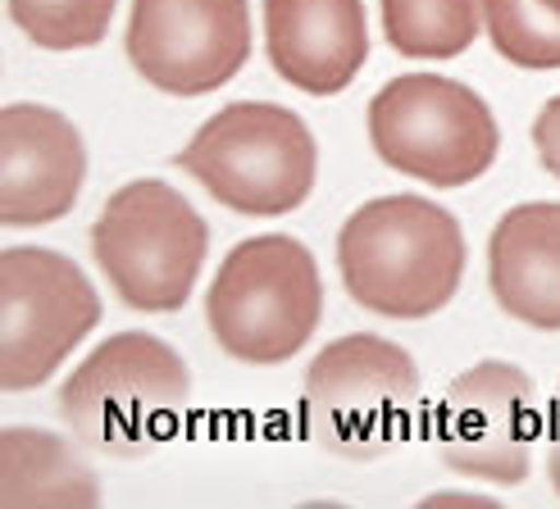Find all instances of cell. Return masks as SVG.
I'll return each mask as SVG.
<instances>
[{
  "label": "cell",
  "instance_id": "obj_14",
  "mask_svg": "<svg viewBox=\"0 0 560 509\" xmlns=\"http://www.w3.org/2000/svg\"><path fill=\"white\" fill-rule=\"evenodd\" d=\"M101 483L78 450L46 428H5L0 437V509H88Z\"/></svg>",
  "mask_w": 560,
  "mask_h": 509
},
{
  "label": "cell",
  "instance_id": "obj_19",
  "mask_svg": "<svg viewBox=\"0 0 560 509\" xmlns=\"http://www.w3.org/2000/svg\"><path fill=\"white\" fill-rule=\"evenodd\" d=\"M547 473H551V487L560 496V391H556L551 418H547Z\"/></svg>",
  "mask_w": 560,
  "mask_h": 509
},
{
  "label": "cell",
  "instance_id": "obj_9",
  "mask_svg": "<svg viewBox=\"0 0 560 509\" xmlns=\"http://www.w3.org/2000/svg\"><path fill=\"white\" fill-rule=\"evenodd\" d=\"M433 433L446 469L520 487L538 441V382L506 359L474 364L446 387Z\"/></svg>",
  "mask_w": 560,
  "mask_h": 509
},
{
  "label": "cell",
  "instance_id": "obj_17",
  "mask_svg": "<svg viewBox=\"0 0 560 509\" xmlns=\"http://www.w3.org/2000/svg\"><path fill=\"white\" fill-rule=\"evenodd\" d=\"M115 0H10L19 33L42 50H88L105 42Z\"/></svg>",
  "mask_w": 560,
  "mask_h": 509
},
{
  "label": "cell",
  "instance_id": "obj_16",
  "mask_svg": "<svg viewBox=\"0 0 560 509\" xmlns=\"http://www.w3.org/2000/svg\"><path fill=\"white\" fill-rule=\"evenodd\" d=\"M501 60L520 69H560V0H479Z\"/></svg>",
  "mask_w": 560,
  "mask_h": 509
},
{
  "label": "cell",
  "instance_id": "obj_15",
  "mask_svg": "<svg viewBox=\"0 0 560 509\" xmlns=\"http://www.w3.org/2000/svg\"><path fill=\"white\" fill-rule=\"evenodd\" d=\"M479 0H383V33L410 60H452L479 37Z\"/></svg>",
  "mask_w": 560,
  "mask_h": 509
},
{
  "label": "cell",
  "instance_id": "obj_20",
  "mask_svg": "<svg viewBox=\"0 0 560 509\" xmlns=\"http://www.w3.org/2000/svg\"><path fill=\"white\" fill-rule=\"evenodd\" d=\"M429 505H492L488 496H465V492H456V496H429Z\"/></svg>",
  "mask_w": 560,
  "mask_h": 509
},
{
  "label": "cell",
  "instance_id": "obj_6",
  "mask_svg": "<svg viewBox=\"0 0 560 509\" xmlns=\"http://www.w3.org/2000/svg\"><path fill=\"white\" fill-rule=\"evenodd\" d=\"M419 369L410 351L374 332H351L305 369V433L328 455L378 460L410 433Z\"/></svg>",
  "mask_w": 560,
  "mask_h": 509
},
{
  "label": "cell",
  "instance_id": "obj_8",
  "mask_svg": "<svg viewBox=\"0 0 560 509\" xmlns=\"http://www.w3.org/2000/svg\"><path fill=\"white\" fill-rule=\"evenodd\" d=\"M101 323V296L73 260L46 246H10L0 260V382L42 387Z\"/></svg>",
  "mask_w": 560,
  "mask_h": 509
},
{
  "label": "cell",
  "instance_id": "obj_10",
  "mask_svg": "<svg viewBox=\"0 0 560 509\" xmlns=\"http://www.w3.org/2000/svg\"><path fill=\"white\" fill-rule=\"evenodd\" d=\"M128 60L170 96H206L250 60L246 0H132Z\"/></svg>",
  "mask_w": 560,
  "mask_h": 509
},
{
  "label": "cell",
  "instance_id": "obj_12",
  "mask_svg": "<svg viewBox=\"0 0 560 509\" xmlns=\"http://www.w3.org/2000/svg\"><path fill=\"white\" fill-rule=\"evenodd\" d=\"M273 69L311 96H338L370 60L365 0H265Z\"/></svg>",
  "mask_w": 560,
  "mask_h": 509
},
{
  "label": "cell",
  "instance_id": "obj_1",
  "mask_svg": "<svg viewBox=\"0 0 560 509\" xmlns=\"http://www.w3.org/2000/svg\"><path fill=\"white\" fill-rule=\"evenodd\" d=\"M338 264L355 305L383 319H429L460 292L465 233L424 196H383L342 223Z\"/></svg>",
  "mask_w": 560,
  "mask_h": 509
},
{
  "label": "cell",
  "instance_id": "obj_5",
  "mask_svg": "<svg viewBox=\"0 0 560 509\" xmlns=\"http://www.w3.org/2000/svg\"><path fill=\"white\" fill-rule=\"evenodd\" d=\"M210 228L183 191L155 178L128 182L92 223V254L128 309L170 315L183 309L206 264Z\"/></svg>",
  "mask_w": 560,
  "mask_h": 509
},
{
  "label": "cell",
  "instance_id": "obj_3",
  "mask_svg": "<svg viewBox=\"0 0 560 509\" xmlns=\"http://www.w3.org/2000/svg\"><path fill=\"white\" fill-rule=\"evenodd\" d=\"M214 342L242 364H283L324 319L315 254L296 237H250L229 250L206 296Z\"/></svg>",
  "mask_w": 560,
  "mask_h": 509
},
{
  "label": "cell",
  "instance_id": "obj_4",
  "mask_svg": "<svg viewBox=\"0 0 560 509\" xmlns=\"http://www.w3.org/2000/svg\"><path fill=\"white\" fill-rule=\"evenodd\" d=\"M178 168L201 182L219 205L256 218L296 210L315 187L319 151L292 109L237 100L187 141Z\"/></svg>",
  "mask_w": 560,
  "mask_h": 509
},
{
  "label": "cell",
  "instance_id": "obj_18",
  "mask_svg": "<svg viewBox=\"0 0 560 509\" xmlns=\"http://www.w3.org/2000/svg\"><path fill=\"white\" fill-rule=\"evenodd\" d=\"M534 146L542 155V168L560 182V96L542 105V115L534 123Z\"/></svg>",
  "mask_w": 560,
  "mask_h": 509
},
{
  "label": "cell",
  "instance_id": "obj_11",
  "mask_svg": "<svg viewBox=\"0 0 560 509\" xmlns=\"http://www.w3.org/2000/svg\"><path fill=\"white\" fill-rule=\"evenodd\" d=\"M88 178L78 128L46 105H10L0 115V223L37 228L65 218Z\"/></svg>",
  "mask_w": 560,
  "mask_h": 509
},
{
  "label": "cell",
  "instance_id": "obj_7",
  "mask_svg": "<svg viewBox=\"0 0 560 509\" xmlns=\"http://www.w3.org/2000/svg\"><path fill=\"white\" fill-rule=\"evenodd\" d=\"M370 141L387 168L429 187H465L501 151L483 96L433 73H401L370 100Z\"/></svg>",
  "mask_w": 560,
  "mask_h": 509
},
{
  "label": "cell",
  "instance_id": "obj_13",
  "mask_svg": "<svg viewBox=\"0 0 560 509\" xmlns=\"http://www.w3.org/2000/svg\"><path fill=\"white\" fill-rule=\"evenodd\" d=\"M492 296L511 319L560 332V205H515L488 241Z\"/></svg>",
  "mask_w": 560,
  "mask_h": 509
},
{
  "label": "cell",
  "instance_id": "obj_2",
  "mask_svg": "<svg viewBox=\"0 0 560 509\" xmlns=\"http://www.w3.org/2000/svg\"><path fill=\"white\" fill-rule=\"evenodd\" d=\"M191 395L183 355L151 332H119L73 369L60 391L69 433L115 460H137L178 428Z\"/></svg>",
  "mask_w": 560,
  "mask_h": 509
}]
</instances>
